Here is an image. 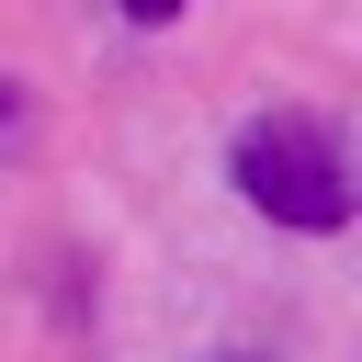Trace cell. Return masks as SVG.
Masks as SVG:
<instances>
[{
    "label": "cell",
    "mask_w": 362,
    "mask_h": 362,
    "mask_svg": "<svg viewBox=\"0 0 362 362\" xmlns=\"http://www.w3.org/2000/svg\"><path fill=\"white\" fill-rule=\"evenodd\" d=\"M226 181H238L249 215L305 226V238H339V226L362 215V170L339 158V136H328L317 113H249L238 147H226Z\"/></svg>",
    "instance_id": "1"
},
{
    "label": "cell",
    "mask_w": 362,
    "mask_h": 362,
    "mask_svg": "<svg viewBox=\"0 0 362 362\" xmlns=\"http://www.w3.org/2000/svg\"><path fill=\"white\" fill-rule=\"evenodd\" d=\"M192 0H124V23H181Z\"/></svg>",
    "instance_id": "2"
}]
</instances>
